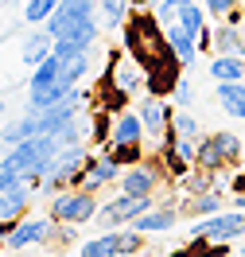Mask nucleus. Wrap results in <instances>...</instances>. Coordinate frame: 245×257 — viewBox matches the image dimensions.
I'll list each match as a JSON object with an SVG mask.
<instances>
[{"instance_id": "nucleus-21", "label": "nucleus", "mask_w": 245, "mask_h": 257, "mask_svg": "<svg viewBox=\"0 0 245 257\" xmlns=\"http://www.w3.org/2000/svg\"><path fill=\"white\" fill-rule=\"evenodd\" d=\"M175 20H179L183 28H191L195 35H202V32H206V4H202V0H187Z\"/></svg>"}, {"instance_id": "nucleus-4", "label": "nucleus", "mask_w": 245, "mask_h": 257, "mask_svg": "<svg viewBox=\"0 0 245 257\" xmlns=\"http://www.w3.org/2000/svg\"><path fill=\"white\" fill-rule=\"evenodd\" d=\"M55 234H59V218L51 210L47 214H24L12 230H4V249L20 253V249H32V245H51Z\"/></svg>"}, {"instance_id": "nucleus-9", "label": "nucleus", "mask_w": 245, "mask_h": 257, "mask_svg": "<svg viewBox=\"0 0 245 257\" xmlns=\"http://www.w3.org/2000/svg\"><path fill=\"white\" fill-rule=\"evenodd\" d=\"M163 179H167V172L156 168V160H140V164H132V168L121 172V191H129V195H152Z\"/></svg>"}, {"instance_id": "nucleus-28", "label": "nucleus", "mask_w": 245, "mask_h": 257, "mask_svg": "<svg viewBox=\"0 0 245 257\" xmlns=\"http://www.w3.org/2000/svg\"><path fill=\"white\" fill-rule=\"evenodd\" d=\"M132 4H136V8H156L160 0H132Z\"/></svg>"}, {"instance_id": "nucleus-1", "label": "nucleus", "mask_w": 245, "mask_h": 257, "mask_svg": "<svg viewBox=\"0 0 245 257\" xmlns=\"http://www.w3.org/2000/svg\"><path fill=\"white\" fill-rule=\"evenodd\" d=\"M59 148H63V141H59L55 133H39V137H28V141L12 145L8 152H4V160L12 164V168H20V172L32 179L35 187H39V183L51 176V168H55V156H59Z\"/></svg>"}, {"instance_id": "nucleus-22", "label": "nucleus", "mask_w": 245, "mask_h": 257, "mask_svg": "<svg viewBox=\"0 0 245 257\" xmlns=\"http://www.w3.org/2000/svg\"><path fill=\"white\" fill-rule=\"evenodd\" d=\"M101 152H109L121 168H132V164L144 160V141H140V145H113V141H105V145H101Z\"/></svg>"}, {"instance_id": "nucleus-24", "label": "nucleus", "mask_w": 245, "mask_h": 257, "mask_svg": "<svg viewBox=\"0 0 245 257\" xmlns=\"http://www.w3.org/2000/svg\"><path fill=\"white\" fill-rule=\"evenodd\" d=\"M171 133H179V137H198L202 128H198V121H195L191 109H175L171 113Z\"/></svg>"}, {"instance_id": "nucleus-18", "label": "nucleus", "mask_w": 245, "mask_h": 257, "mask_svg": "<svg viewBox=\"0 0 245 257\" xmlns=\"http://www.w3.org/2000/svg\"><path fill=\"white\" fill-rule=\"evenodd\" d=\"M218 105H222L229 117L245 121V78H237V82H218Z\"/></svg>"}, {"instance_id": "nucleus-26", "label": "nucleus", "mask_w": 245, "mask_h": 257, "mask_svg": "<svg viewBox=\"0 0 245 257\" xmlns=\"http://www.w3.org/2000/svg\"><path fill=\"white\" fill-rule=\"evenodd\" d=\"M202 4H206V12L218 16V20H226L229 12H237V8H241V0H202Z\"/></svg>"}, {"instance_id": "nucleus-2", "label": "nucleus", "mask_w": 245, "mask_h": 257, "mask_svg": "<svg viewBox=\"0 0 245 257\" xmlns=\"http://www.w3.org/2000/svg\"><path fill=\"white\" fill-rule=\"evenodd\" d=\"M245 238V210H218V214H206V218H195L191 226V241H206V245H237Z\"/></svg>"}, {"instance_id": "nucleus-27", "label": "nucleus", "mask_w": 245, "mask_h": 257, "mask_svg": "<svg viewBox=\"0 0 245 257\" xmlns=\"http://www.w3.org/2000/svg\"><path fill=\"white\" fill-rule=\"evenodd\" d=\"M183 4H187V0H160V4L152 8V12H156V16L163 20V24H171V20L179 16V8H183Z\"/></svg>"}, {"instance_id": "nucleus-8", "label": "nucleus", "mask_w": 245, "mask_h": 257, "mask_svg": "<svg viewBox=\"0 0 245 257\" xmlns=\"http://www.w3.org/2000/svg\"><path fill=\"white\" fill-rule=\"evenodd\" d=\"M32 191H35L32 179H20L12 187H0V226H4V230H12V226L24 218V210L32 203Z\"/></svg>"}, {"instance_id": "nucleus-17", "label": "nucleus", "mask_w": 245, "mask_h": 257, "mask_svg": "<svg viewBox=\"0 0 245 257\" xmlns=\"http://www.w3.org/2000/svg\"><path fill=\"white\" fill-rule=\"evenodd\" d=\"M206 74H210L214 82H237V78H245V55H218V51H214Z\"/></svg>"}, {"instance_id": "nucleus-20", "label": "nucleus", "mask_w": 245, "mask_h": 257, "mask_svg": "<svg viewBox=\"0 0 245 257\" xmlns=\"http://www.w3.org/2000/svg\"><path fill=\"white\" fill-rule=\"evenodd\" d=\"M129 8H132V0H101L98 4L101 28H125L129 24Z\"/></svg>"}, {"instance_id": "nucleus-13", "label": "nucleus", "mask_w": 245, "mask_h": 257, "mask_svg": "<svg viewBox=\"0 0 245 257\" xmlns=\"http://www.w3.org/2000/svg\"><path fill=\"white\" fill-rule=\"evenodd\" d=\"M55 55V35H51L47 24H39L32 35H24V43H20V59L28 66H39L43 59H51Z\"/></svg>"}, {"instance_id": "nucleus-10", "label": "nucleus", "mask_w": 245, "mask_h": 257, "mask_svg": "<svg viewBox=\"0 0 245 257\" xmlns=\"http://www.w3.org/2000/svg\"><path fill=\"white\" fill-rule=\"evenodd\" d=\"M109 86H117V90H121V94H140V90H144L148 86V74H144V66L136 63V59H121V55H113V59H109Z\"/></svg>"}, {"instance_id": "nucleus-23", "label": "nucleus", "mask_w": 245, "mask_h": 257, "mask_svg": "<svg viewBox=\"0 0 245 257\" xmlns=\"http://www.w3.org/2000/svg\"><path fill=\"white\" fill-rule=\"evenodd\" d=\"M55 8H59V0H24V24H32V28H39V24H47L51 16H55Z\"/></svg>"}, {"instance_id": "nucleus-31", "label": "nucleus", "mask_w": 245, "mask_h": 257, "mask_svg": "<svg viewBox=\"0 0 245 257\" xmlns=\"http://www.w3.org/2000/svg\"><path fill=\"white\" fill-rule=\"evenodd\" d=\"M241 28H245V8H241Z\"/></svg>"}, {"instance_id": "nucleus-16", "label": "nucleus", "mask_w": 245, "mask_h": 257, "mask_svg": "<svg viewBox=\"0 0 245 257\" xmlns=\"http://www.w3.org/2000/svg\"><path fill=\"white\" fill-rule=\"evenodd\" d=\"M55 82H63V59L59 55H51L43 59L39 66H32V74H28V94H39V90H47Z\"/></svg>"}, {"instance_id": "nucleus-6", "label": "nucleus", "mask_w": 245, "mask_h": 257, "mask_svg": "<svg viewBox=\"0 0 245 257\" xmlns=\"http://www.w3.org/2000/svg\"><path fill=\"white\" fill-rule=\"evenodd\" d=\"M152 207H156V195H129V191H121L117 199L101 203L98 222L101 226H132L140 214H148Z\"/></svg>"}, {"instance_id": "nucleus-15", "label": "nucleus", "mask_w": 245, "mask_h": 257, "mask_svg": "<svg viewBox=\"0 0 245 257\" xmlns=\"http://www.w3.org/2000/svg\"><path fill=\"white\" fill-rule=\"evenodd\" d=\"M226 210V199H222V187H210V191H195L183 199V214L191 218H206V214H218Z\"/></svg>"}, {"instance_id": "nucleus-11", "label": "nucleus", "mask_w": 245, "mask_h": 257, "mask_svg": "<svg viewBox=\"0 0 245 257\" xmlns=\"http://www.w3.org/2000/svg\"><path fill=\"white\" fill-rule=\"evenodd\" d=\"M136 109H140V117H144L148 137H152V141H163V133L171 128V113H175V109H171V105H167L160 94H144Z\"/></svg>"}, {"instance_id": "nucleus-14", "label": "nucleus", "mask_w": 245, "mask_h": 257, "mask_svg": "<svg viewBox=\"0 0 245 257\" xmlns=\"http://www.w3.org/2000/svg\"><path fill=\"white\" fill-rule=\"evenodd\" d=\"M163 32H167V43H171V51L183 59V66H191L198 59V35L191 32V28H183L179 20H171V24H163Z\"/></svg>"}, {"instance_id": "nucleus-5", "label": "nucleus", "mask_w": 245, "mask_h": 257, "mask_svg": "<svg viewBox=\"0 0 245 257\" xmlns=\"http://www.w3.org/2000/svg\"><path fill=\"white\" fill-rule=\"evenodd\" d=\"M198 168H210V172H226L233 164H241V137L237 133H206L198 141V156H195Z\"/></svg>"}, {"instance_id": "nucleus-19", "label": "nucleus", "mask_w": 245, "mask_h": 257, "mask_svg": "<svg viewBox=\"0 0 245 257\" xmlns=\"http://www.w3.org/2000/svg\"><path fill=\"white\" fill-rule=\"evenodd\" d=\"M214 51H218V55H245V35L237 32L233 20H222V24L214 28Z\"/></svg>"}, {"instance_id": "nucleus-29", "label": "nucleus", "mask_w": 245, "mask_h": 257, "mask_svg": "<svg viewBox=\"0 0 245 257\" xmlns=\"http://www.w3.org/2000/svg\"><path fill=\"white\" fill-rule=\"evenodd\" d=\"M233 207H241V210H245V191H237V195H233Z\"/></svg>"}, {"instance_id": "nucleus-12", "label": "nucleus", "mask_w": 245, "mask_h": 257, "mask_svg": "<svg viewBox=\"0 0 245 257\" xmlns=\"http://www.w3.org/2000/svg\"><path fill=\"white\" fill-rule=\"evenodd\" d=\"M179 214H183L179 203H156V207L148 210V214H140L132 226H136L140 234H167V230L179 226Z\"/></svg>"}, {"instance_id": "nucleus-30", "label": "nucleus", "mask_w": 245, "mask_h": 257, "mask_svg": "<svg viewBox=\"0 0 245 257\" xmlns=\"http://www.w3.org/2000/svg\"><path fill=\"white\" fill-rule=\"evenodd\" d=\"M237 249H241V253H245V238H241V241H237Z\"/></svg>"}, {"instance_id": "nucleus-3", "label": "nucleus", "mask_w": 245, "mask_h": 257, "mask_svg": "<svg viewBox=\"0 0 245 257\" xmlns=\"http://www.w3.org/2000/svg\"><path fill=\"white\" fill-rule=\"evenodd\" d=\"M51 214L59 218V222H74V226H82V222H90V218H98V210H101V203H98V191H90V187H63V191H55L51 195Z\"/></svg>"}, {"instance_id": "nucleus-25", "label": "nucleus", "mask_w": 245, "mask_h": 257, "mask_svg": "<svg viewBox=\"0 0 245 257\" xmlns=\"http://www.w3.org/2000/svg\"><path fill=\"white\" fill-rule=\"evenodd\" d=\"M171 97H175V105H179V109H191V105H195V97H198V90H195V78H187V74H183Z\"/></svg>"}, {"instance_id": "nucleus-7", "label": "nucleus", "mask_w": 245, "mask_h": 257, "mask_svg": "<svg viewBox=\"0 0 245 257\" xmlns=\"http://www.w3.org/2000/svg\"><path fill=\"white\" fill-rule=\"evenodd\" d=\"M121 172H125V168H121L109 152H101V148H98V156H90V160H86V168H82L78 187L101 191V187H109V183H121Z\"/></svg>"}]
</instances>
